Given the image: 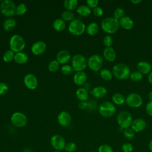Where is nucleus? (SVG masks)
Listing matches in <instances>:
<instances>
[{
    "instance_id": "nucleus-49",
    "label": "nucleus",
    "mask_w": 152,
    "mask_h": 152,
    "mask_svg": "<svg viewBox=\"0 0 152 152\" xmlns=\"http://www.w3.org/2000/svg\"><path fill=\"white\" fill-rule=\"evenodd\" d=\"M148 80L151 85H152V71L148 74Z\"/></svg>"
},
{
    "instance_id": "nucleus-22",
    "label": "nucleus",
    "mask_w": 152,
    "mask_h": 152,
    "mask_svg": "<svg viewBox=\"0 0 152 152\" xmlns=\"http://www.w3.org/2000/svg\"><path fill=\"white\" fill-rule=\"evenodd\" d=\"M91 94L96 99H100L104 97L107 94V90L104 87L97 86L93 88L91 91Z\"/></svg>"
},
{
    "instance_id": "nucleus-45",
    "label": "nucleus",
    "mask_w": 152,
    "mask_h": 152,
    "mask_svg": "<svg viewBox=\"0 0 152 152\" xmlns=\"http://www.w3.org/2000/svg\"><path fill=\"white\" fill-rule=\"evenodd\" d=\"M93 13L96 17H101L103 14V10L100 7H96L93 8Z\"/></svg>"
},
{
    "instance_id": "nucleus-40",
    "label": "nucleus",
    "mask_w": 152,
    "mask_h": 152,
    "mask_svg": "<svg viewBox=\"0 0 152 152\" xmlns=\"http://www.w3.org/2000/svg\"><path fill=\"white\" fill-rule=\"evenodd\" d=\"M98 152H113V150L110 145L103 144L99 147Z\"/></svg>"
},
{
    "instance_id": "nucleus-48",
    "label": "nucleus",
    "mask_w": 152,
    "mask_h": 152,
    "mask_svg": "<svg viewBox=\"0 0 152 152\" xmlns=\"http://www.w3.org/2000/svg\"><path fill=\"white\" fill-rule=\"evenodd\" d=\"M88 106V103L87 101H80L78 104V107L81 110H84L87 108Z\"/></svg>"
},
{
    "instance_id": "nucleus-25",
    "label": "nucleus",
    "mask_w": 152,
    "mask_h": 152,
    "mask_svg": "<svg viewBox=\"0 0 152 152\" xmlns=\"http://www.w3.org/2000/svg\"><path fill=\"white\" fill-rule=\"evenodd\" d=\"M28 56L24 52H18L15 53L14 60L18 64H24L28 61Z\"/></svg>"
},
{
    "instance_id": "nucleus-19",
    "label": "nucleus",
    "mask_w": 152,
    "mask_h": 152,
    "mask_svg": "<svg viewBox=\"0 0 152 152\" xmlns=\"http://www.w3.org/2000/svg\"><path fill=\"white\" fill-rule=\"evenodd\" d=\"M87 79V74L84 71L76 72L73 77L74 83L78 86H81L84 84Z\"/></svg>"
},
{
    "instance_id": "nucleus-26",
    "label": "nucleus",
    "mask_w": 152,
    "mask_h": 152,
    "mask_svg": "<svg viewBox=\"0 0 152 152\" xmlns=\"http://www.w3.org/2000/svg\"><path fill=\"white\" fill-rule=\"evenodd\" d=\"M77 12L82 17H88L91 13V9L87 5H81L77 8Z\"/></svg>"
},
{
    "instance_id": "nucleus-41",
    "label": "nucleus",
    "mask_w": 152,
    "mask_h": 152,
    "mask_svg": "<svg viewBox=\"0 0 152 152\" xmlns=\"http://www.w3.org/2000/svg\"><path fill=\"white\" fill-rule=\"evenodd\" d=\"M77 149V145L73 142H69L66 144L64 150L66 152H74Z\"/></svg>"
},
{
    "instance_id": "nucleus-53",
    "label": "nucleus",
    "mask_w": 152,
    "mask_h": 152,
    "mask_svg": "<svg viewBox=\"0 0 152 152\" xmlns=\"http://www.w3.org/2000/svg\"><path fill=\"white\" fill-rule=\"evenodd\" d=\"M53 152H62V151H56V150H55V151H53Z\"/></svg>"
},
{
    "instance_id": "nucleus-7",
    "label": "nucleus",
    "mask_w": 152,
    "mask_h": 152,
    "mask_svg": "<svg viewBox=\"0 0 152 152\" xmlns=\"http://www.w3.org/2000/svg\"><path fill=\"white\" fill-rule=\"evenodd\" d=\"M98 110L100 115L103 117L110 118L115 113L116 107L112 102L106 101L100 104Z\"/></svg>"
},
{
    "instance_id": "nucleus-33",
    "label": "nucleus",
    "mask_w": 152,
    "mask_h": 152,
    "mask_svg": "<svg viewBox=\"0 0 152 152\" xmlns=\"http://www.w3.org/2000/svg\"><path fill=\"white\" fill-rule=\"evenodd\" d=\"M15 53L11 50H7L3 55V60L5 62H10L14 58Z\"/></svg>"
},
{
    "instance_id": "nucleus-37",
    "label": "nucleus",
    "mask_w": 152,
    "mask_h": 152,
    "mask_svg": "<svg viewBox=\"0 0 152 152\" xmlns=\"http://www.w3.org/2000/svg\"><path fill=\"white\" fill-rule=\"evenodd\" d=\"M129 78L134 82H139L142 79V74L138 71H135L130 74Z\"/></svg>"
},
{
    "instance_id": "nucleus-52",
    "label": "nucleus",
    "mask_w": 152,
    "mask_h": 152,
    "mask_svg": "<svg viewBox=\"0 0 152 152\" xmlns=\"http://www.w3.org/2000/svg\"><path fill=\"white\" fill-rule=\"evenodd\" d=\"M148 98L149 99V101H152V91L149 92L148 94Z\"/></svg>"
},
{
    "instance_id": "nucleus-21",
    "label": "nucleus",
    "mask_w": 152,
    "mask_h": 152,
    "mask_svg": "<svg viewBox=\"0 0 152 152\" xmlns=\"http://www.w3.org/2000/svg\"><path fill=\"white\" fill-rule=\"evenodd\" d=\"M104 58L109 62H113L116 58V53L115 50L111 46L105 48L103 52Z\"/></svg>"
},
{
    "instance_id": "nucleus-13",
    "label": "nucleus",
    "mask_w": 152,
    "mask_h": 152,
    "mask_svg": "<svg viewBox=\"0 0 152 152\" xmlns=\"http://www.w3.org/2000/svg\"><path fill=\"white\" fill-rule=\"evenodd\" d=\"M24 83L28 89L34 90L37 87L38 81L36 77L34 74L28 73L24 77Z\"/></svg>"
},
{
    "instance_id": "nucleus-14",
    "label": "nucleus",
    "mask_w": 152,
    "mask_h": 152,
    "mask_svg": "<svg viewBox=\"0 0 152 152\" xmlns=\"http://www.w3.org/2000/svg\"><path fill=\"white\" fill-rule=\"evenodd\" d=\"M57 121L61 126L66 127L71 123V116L68 112L62 111L58 115Z\"/></svg>"
},
{
    "instance_id": "nucleus-34",
    "label": "nucleus",
    "mask_w": 152,
    "mask_h": 152,
    "mask_svg": "<svg viewBox=\"0 0 152 152\" xmlns=\"http://www.w3.org/2000/svg\"><path fill=\"white\" fill-rule=\"evenodd\" d=\"M125 10L122 7H118L116 8L113 14V17L118 20H119L121 18L124 17L125 15Z\"/></svg>"
},
{
    "instance_id": "nucleus-18",
    "label": "nucleus",
    "mask_w": 152,
    "mask_h": 152,
    "mask_svg": "<svg viewBox=\"0 0 152 152\" xmlns=\"http://www.w3.org/2000/svg\"><path fill=\"white\" fill-rule=\"evenodd\" d=\"M137 68L142 74H149L152 71L151 64L145 61L139 62L137 65Z\"/></svg>"
},
{
    "instance_id": "nucleus-35",
    "label": "nucleus",
    "mask_w": 152,
    "mask_h": 152,
    "mask_svg": "<svg viewBox=\"0 0 152 152\" xmlns=\"http://www.w3.org/2000/svg\"><path fill=\"white\" fill-rule=\"evenodd\" d=\"M27 10V7L24 3L19 4L16 8V14L17 15H23Z\"/></svg>"
},
{
    "instance_id": "nucleus-11",
    "label": "nucleus",
    "mask_w": 152,
    "mask_h": 152,
    "mask_svg": "<svg viewBox=\"0 0 152 152\" xmlns=\"http://www.w3.org/2000/svg\"><path fill=\"white\" fill-rule=\"evenodd\" d=\"M11 122L17 128L24 127L27 123V118L23 113L16 112L11 115Z\"/></svg>"
},
{
    "instance_id": "nucleus-12",
    "label": "nucleus",
    "mask_w": 152,
    "mask_h": 152,
    "mask_svg": "<svg viewBox=\"0 0 152 152\" xmlns=\"http://www.w3.org/2000/svg\"><path fill=\"white\" fill-rule=\"evenodd\" d=\"M52 147L56 151H62L64 150L66 142L64 138L59 134H55L52 136L50 140Z\"/></svg>"
},
{
    "instance_id": "nucleus-51",
    "label": "nucleus",
    "mask_w": 152,
    "mask_h": 152,
    "mask_svg": "<svg viewBox=\"0 0 152 152\" xmlns=\"http://www.w3.org/2000/svg\"><path fill=\"white\" fill-rule=\"evenodd\" d=\"M148 148L151 152H152V140H151L148 143Z\"/></svg>"
},
{
    "instance_id": "nucleus-38",
    "label": "nucleus",
    "mask_w": 152,
    "mask_h": 152,
    "mask_svg": "<svg viewBox=\"0 0 152 152\" xmlns=\"http://www.w3.org/2000/svg\"><path fill=\"white\" fill-rule=\"evenodd\" d=\"M74 69L72 66L69 65L65 64L61 67V72L64 75H71Z\"/></svg>"
},
{
    "instance_id": "nucleus-15",
    "label": "nucleus",
    "mask_w": 152,
    "mask_h": 152,
    "mask_svg": "<svg viewBox=\"0 0 152 152\" xmlns=\"http://www.w3.org/2000/svg\"><path fill=\"white\" fill-rule=\"evenodd\" d=\"M147 126V123L142 118H136L133 120L131 128L135 132H140L144 131Z\"/></svg>"
},
{
    "instance_id": "nucleus-56",
    "label": "nucleus",
    "mask_w": 152,
    "mask_h": 152,
    "mask_svg": "<svg viewBox=\"0 0 152 152\" xmlns=\"http://www.w3.org/2000/svg\"><path fill=\"white\" fill-rule=\"evenodd\" d=\"M1 11H0V15H1Z\"/></svg>"
},
{
    "instance_id": "nucleus-10",
    "label": "nucleus",
    "mask_w": 152,
    "mask_h": 152,
    "mask_svg": "<svg viewBox=\"0 0 152 152\" xmlns=\"http://www.w3.org/2000/svg\"><path fill=\"white\" fill-rule=\"evenodd\" d=\"M125 103L131 107L138 108L142 104L143 100L142 97L139 94L137 93H131L126 96Z\"/></svg>"
},
{
    "instance_id": "nucleus-54",
    "label": "nucleus",
    "mask_w": 152,
    "mask_h": 152,
    "mask_svg": "<svg viewBox=\"0 0 152 152\" xmlns=\"http://www.w3.org/2000/svg\"><path fill=\"white\" fill-rule=\"evenodd\" d=\"M90 152H96V151H90Z\"/></svg>"
},
{
    "instance_id": "nucleus-5",
    "label": "nucleus",
    "mask_w": 152,
    "mask_h": 152,
    "mask_svg": "<svg viewBox=\"0 0 152 152\" xmlns=\"http://www.w3.org/2000/svg\"><path fill=\"white\" fill-rule=\"evenodd\" d=\"M116 121L120 128L126 129L131 127L133 121L132 116L128 111H122L117 115Z\"/></svg>"
},
{
    "instance_id": "nucleus-27",
    "label": "nucleus",
    "mask_w": 152,
    "mask_h": 152,
    "mask_svg": "<svg viewBox=\"0 0 152 152\" xmlns=\"http://www.w3.org/2000/svg\"><path fill=\"white\" fill-rule=\"evenodd\" d=\"M16 24L17 23L14 19L12 18H8L4 21L3 28L5 31H11L15 28Z\"/></svg>"
},
{
    "instance_id": "nucleus-44",
    "label": "nucleus",
    "mask_w": 152,
    "mask_h": 152,
    "mask_svg": "<svg viewBox=\"0 0 152 152\" xmlns=\"http://www.w3.org/2000/svg\"><path fill=\"white\" fill-rule=\"evenodd\" d=\"M8 91V85L3 82H0V95H4Z\"/></svg>"
},
{
    "instance_id": "nucleus-32",
    "label": "nucleus",
    "mask_w": 152,
    "mask_h": 152,
    "mask_svg": "<svg viewBox=\"0 0 152 152\" xmlns=\"http://www.w3.org/2000/svg\"><path fill=\"white\" fill-rule=\"evenodd\" d=\"M74 14L69 11H64L61 14V18L64 21H71L74 20Z\"/></svg>"
},
{
    "instance_id": "nucleus-30",
    "label": "nucleus",
    "mask_w": 152,
    "mask_h": 152,
    "mask_svg": "<svg viewBox=\"0 0 152 152\" xmlns=\"http://www.w3.org/2000/svg\"><path fill=\"white\" fill-rule=\"evenodd\" d=\"M78 4L77 0H65L64 2V7L67 11H71L77 8Z\"/></svg>"
},
{
    "instance_id": "nucleus-1",
    "label": "nucleus",
    "mask_w": 152,
    "mask_h": 152,
    "mask_svg": "<svg viewBox=\"0 0 152 152\" xmlns=\"http://www.w3.org/2000/svg\"><path fill=\"white\" fill-rule=\"evenodd\" d=\"M100 26L102 29L108 34L115 33L118 31L120 27L119 20L113 17H109L103 19L101 21Z\"/></svg>"
},
{
    "instance_id": "nucleus-50",
    "label": "nucleus",
    "mask_w": 152,
    "mask_h": 152,
    "mask_svg": "<svg viewBox=\"0 0 152 152\" xmlns=\"http://www.w3.org/2000/svg\"><path fill=\"white\" fill-rule=\"evenodd\" d=\"M131 2L134 4H138L142 2L141 0H131Z\"/></svg>"
},
{
    "instance_id": "nucleus-16",
    "label": "nucleus",
    "mask_w": 152,
    "mask_h": 152,
    "mask_svg": "<svg viewBox=\"0 0 152 152\" xmlns=\"http://www.w3.org/2000/svg\"><path fill=\"white\" fill-rule=\"evenodd\" d=\"M46 49V45L43 41H37L34 42L31 48V52L35 55H40L43 53Z\"/></svg>"
},
{
    "instance_id": "nucleus-20",
    "label": "nucleus",
    "mask_w": 152,
    "mask_h": 152,
    "mask_svg": "<svg viewBox=\"0 0 152 152\" xmlns=\"http://www.w3.org/2000/svg\"><path fill=\"white\" fill-rule=\"evenodd\" d=\"M119 26L125 30H131L134 27V21L132 18L128 16H124L119 20Z\"/></svg>"
},
{
    "instance_id": "nucleus-9",
    "label": "nucleus",
    "mask_w": 152,
    "mask_h": 152,
    "mask_svg": "<svg viewBox=\"0 0 152 152\" xmlns=\"http://www.w3.org/2000/svg\"><path fill=\"white\" fill-rule=\"evenodd\" d=\"M103 64L102 57L97 54L91 55L87 60V66L88 68L95 72L100 71Z\"/></svg>"
},
{
    "instance_id": "nucleus-28",
    "label": "nucleus",
    "mask_w": 152,
    "mask_h": 152,
    "mask_svg": "<svg viewBox=\"0 0 152 152\" xmlns=\"http://www.w3.org/2000/svg\"><path fill=\"white\" fill-rule=\"evenodd\" d=\"M65 22L62 18H57L53 23V27L57 31H63L65 28Z\"/></svg>"
},
{
    "instance_id": "nucleus-31",
    "label": "nucleus",
    "mask_w": 152,
    "mask_h": 152,
    "mask_svg": "<svg viewBox=\"0 0 152 152\" xmlns=\"http://www.w3.org/2000/svg\"><path fill=\"white\" fill-rule=\"evenodd\" d=\"M100 76L104 81H109L112 78L113 74L111 71L107 68H104L100 71Z\"/></svg>"
},
{
    "instance_id": "nucleus-23",
    "label": "nucleus",
    "mask_w": 152,
    "mask_h": 152,
    "mask_svg": "<svg viewBox=\"0 0 152 152\" xmlns=\"http://www.w3.org/2000/svg\"><path fill=\"white\" fill-rule=\"evenodd\" d=\"M75 96L80 101H87L88 98V93L85 88H78L76 92Z\"/></svg>"
},
{
    "instance_id": "nucleus-42",
    "label": "nucleus",
    "mask_w": 152,
    "mask_h": 152,
    "mask_svg": "<svg viewBox=\"0 0 152 152\" xmlns=\"http://www.w3.org/2000/svg\"><path fill=\"white\" fill-rule=\"evenodd\" d=\"M113 42V40L110 35H106V36L104 37L103 40V45L106 46V48L108 47H111Z\"/></svg>"
},
{
    "instance_id": "nucleus-46",
    "label": "nucleus",
    "mask_w": 152,
    "mask_h": 152,
    "mask_svg": "<svg viewBox=\"0 0 152 152\" xmlns=\"http://www.w3.org/2000/svg\"><path fill=\"white\" fill-rule=\"evenodd\" d=\"M86 4H87V5L90 8H94L96 7H97L99 4V1L98 0H87Z\"/></svg>"
},
{
    "instance_id": "nucleus-17",
    "label": "nucleus",
    "mask_w": 152,
    "mask_h": 152,
    "mask_svg": "<svg viewBox=\"0 0 152 152\" xmlns=\"http://www.w3.org/2000/svg\"><path fill=\"white\" fill-rule=\"evenodd\" d=\"M71 59V55L69 52L66 50H62L59 51L56 55V61L59 63V64H66L69 62Z\"/></svg>"
},
{
    "instance_id": "nucleus-8",
    "label": "nucleus",
    "mask_w": 152,
    "mask_h": 152,
    "mask_svg": "<svg viewBox=\"0 0 152 152\" xmlns=\"http://www.w3.org/2000/svg\"><path fill=\"white\" fill-rule=\"evenodd\" d=\"M71 66L77 72L83 71L87 66V61L86 58L81 54H75L72 58Z\"/></svg>"
},
{
    "instance_id": "nucleus-43",
    "label": "nucleus",
    "mask_w": 152,
    "mask_h": 152,
    "mask_svg": "<svg viewBox=\"0 0 152 152\" xmlns=\"http://www.w3.org/2000/svg\"><path fill=\"white\" fill-rule=\"evenodd\" d=\"M133 149V145L130 142H125L122 145V150L123 152H132Z\"/></svg>"
},
{
    "instance_id": "nucleus-6",
    "label": "nucleus",
    "mask_w": 152,
    "mask_h": 152,
    "mask_svg": "<svg viewBox=\"0 0 152 152\" xmlns=\"http://www.w3.org/2000/svg\"><path fill=\"white\" fill-rule=\"evenodd\" d=\"M16 5L11 0L2 1L0 5V11L6 17H11L16 14Z\"/></svg>"
},
{
    "instance_id": "nucleus-39",
    "label": "nucleus",
    "mask_w": 152,
    "mask_h": 152,
    "mask_svg": "<svg viewBox=\"0 0 152 152\" xmlns=\"http://www.w3.org/2000/svg\"><path fill=\"white\" fill-rule=\"evenodd\" d=\"M123 134L124 137L129 140L132 139L135 137V132L131 128H127L126 129H124Z\"/></svg>"
},
{
    "instance_id": "nucleus-4",
    "label": "nucleus",
    "mask_w": 152,
    "mask_h": 152,
    "mask_svg": "<svg viewBox=\"0 0 152 152\" xmlns=\"http://www.w3.org/2000/svg\"><path fill=\"white\" fill-rule=\"evenodd\" d=\"M86 27L84 23L79 19H74L71 21L68 26V31L74 36L82 35L86 31Z\"/></svg>"
},
{
    "instance_id": "nucleus-55",
    "label": "nucleus",
    "mask_w": 152,
    "mask_h": 152,
    "mask_svg": "<svg viewBox=\"0 0 152 152\" xmlns=\"http://www.w3.org/2000/svg\"><path fill=\"white\" fill-rule=\"evenodd\" d=\"M151 69H152V63H151Z\"/></svg>"
},
{
    "instance_id": "nucleus-3",
    "label": "nucleus",
    "mask_w": 152,
    "mask_h": 152,
    "mask_svg": "<svg viewBox=\"0 0 152 152\" xmlns=\"http://www.w3.org/2000/svg\"><path fill=\"white\" fill-rule=\"evenodd\" d=\"M9 45L10 50L16 53L23 51L26 46V42L21 36L14 34L11 37Z\"/></svg>"
},
{
    "instance_id": "nucleus-36",
    "label": "nucleus",
    "mask_w": 152,
    "mask_h": 152,
    "mask_svg": "<svg viewBox=\"0 0 152 152\" xmlns=\"http://www.w3.org/2000/svg\"><path fill=\"white\" fill-rule=\"evenodd\" d=\"M48 70L51 72L57 71L59 68V63L56 60H53L48 65Z\"/></svg>"
},
{
    "instance_id": "nucleus-29",
    "label": "nucleus",
    "mask_w": 152,
    "mask_h": 152,
    "mask_svg": "<svg viewBox=\"0 0 152 152\" xmlns=\"http://www.w3.org/2000/svg\"><path fill=\"white\" fill-rule=\"evenodd\" d=\"M125 99L124 96L119 93H116L112 96V102L118 105L123 104L125 102Z\"/></svg>"
},
{
    "instance_id": "nucleus-47",
    "label": "nucleus",
    "mask_w": 152,
    "mask_h": 152,
    "mask_svg": "<svg viewBox=\"0 0 152 152\" xmlns=\"http://www.w3.org/2000/svg\"><path fill=\"white\" fill-rule=\"evenodd\" d=\"M145 111L147 113L152 116V101H149L145 105Z\"/></svg>"
},
{
    "instance_id": "nucleus-24",
    "label": "nucleus",
    "mask_w": 152,
    "mask_h": 152,
    "mask_svg": "<svg viewBox=\"0 0 152 152\" xmlns=\"http://www.w3.org/2000/svg\"><path fill=\"white\" fill-rule=\"evenodd\" d=\"M99 30V26L96 22H91L87 26L86 31L90 36H94L97 33Z\"/></svg>"
},
{
    "instance_id": "nucleus-2",
    "label": "nucleus",
    "mask_w": 152,
    "mask_h": 152,
    "mask_svg": "<svg viewBox=\"0 0 152 152\" xmlns=\"http://www.w3.org/2000/svg\"><path fill=\"white\" fill-rule=\"evenodd\" d=\"M113 75L119 80H126L131 74L129 67L125 64L119 63L115 65L112 70Z\"/></svg>"
}]
</instances>
